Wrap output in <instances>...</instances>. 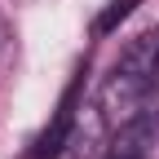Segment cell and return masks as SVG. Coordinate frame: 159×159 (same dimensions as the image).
I'll return each mask as SVG.
<instances>
[{
  "label": "cell",
  "instance_id": "6da1fadb",
  "mask_svg": "<svg viewBox=\"0 0 159 159\" xmlns=\"http://www.w3.org/2000/svg\"><path fill=\"white\" fill-rule=\"evenodd\" d=\"M155 80L133 71L124 62H115V71L102 80V89H97V111H102L106 128H119V124H133V119H142L150 111V97H155Z\"/></svg>",
  "mask_w": 159,
  "mask_h": 159
},
{
  "label": "cell",
  "instance_id": "7a4b0ae2",
  "mask_svg": "<svg viewBox=\"0 0 159 159\" xmlns=\"http://www.w3.org/2000/svg\"><path fill=\"white\" fill-rule=\"evenodd\" d=\"M106 159H155V111H146L133 124L111 128Z\"/></svg>",
  "mask_w": 159,
  "mask_h": 159
},
{
  "label": "cell",
  "instance_id": "3957f363",
  "mask_svg": "<svg viewBox=\"0 0 159 159\" xmlns=\"http://www.w3.org/2000/svg\"><path fill=\"white\" fill-rule=\"evenodd\" d=\"M75 119H80V115H75V93H66L62 106H57V115H53V124L31 142L27 159H57V155L71 146V137H75Z\"/></svg>",
  "mask_w": 159,
  "mask_h": 159
},
{
  "label": "cell",
  "instance_id": "277c9868",
  "mask_svg": "<svg viewBox=\"0 0 159 159\" xmlns=\"http://www.w3.org/2000/svg\"><path fill=\"white\" fill-rule=\"evenodd\" d=\"M133 9H137V0H111V5H106L102 13L93 18V31H97V35H111V31H115L119 22H124V18H128Z\"/></svg>",
  "mask_w": 159,
  "mask_h": 159
},
{
  "label": "cell",
  "instance_id": "5b68a950",
  "mask_svg": "<svg viewBox=\"0 0 159 159\" xmlns=\"http://www.w3.org/2000/svg\"><path fill=\"white\" fill-rule=\"evenodd\" d=\"M150 35H155V44H159V27H155V31H150Z\"/></svg>",
  "mask_w": 159,
  "mask_h": 159
}]
</instances>
